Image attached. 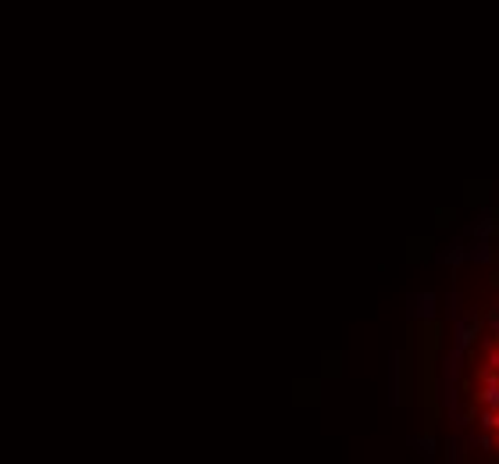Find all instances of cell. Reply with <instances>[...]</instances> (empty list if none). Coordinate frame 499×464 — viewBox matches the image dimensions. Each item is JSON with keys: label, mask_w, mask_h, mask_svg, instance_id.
Masks as SVG:
<instances>
[{"label": "cell", "mask_w": 499, "mask_h": 464, "mask_svg": "<svg viewBox=\"0 0 499 464\" xmlns=\"http://www.w3.org/2000/svg\"><path fill=\"white\" fill-rule=\"evenodd\" d=\"M463 418L482 450L499 457V311L475 339L463 375Z\"/></svg>", "instance_id": "6da1fadb"}]
</instances>
